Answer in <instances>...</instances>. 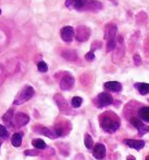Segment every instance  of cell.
<instances>
[{
	"mask_svg": "<svg viewBox=\"0 0 149 160\" xmlns=\"http://www.w3.org/2000/svg\"><path fill=\"white\" fill-rule=\"evenodd\" d=\"M55 99V102L57 104V107L59 108V110L65 114L70 113V108H69V104L67 103V101L65 100V98L62 96V94H55L54 97Z\"/></svg>",
	"mask_w": 149,
	"mask_h": 160,
	"instance_id": "obj_7",
	"label": "cell"
},
{
	"mask_svg": "<svg viewBox=\"0 0 149 160\" xmlns=\"http://www.w3.org/2000/svg\"><path fill=\"white\" fill-rule=\"evenodd\" d=\"M37 69L40 72H46L48 70V66L45 62H40L37 64Z\"/></svg>",
	"mask_w": 149,
	"mask_h": 160,
	"instance_id": "obj_27",
	"label": "cell"
},
{
	"mask_svg": "<svg viewBox=\"0 0 149 160\" xmlns=\"http://www.w3.org/2000/svg\"><path fill=\"white\" fill-rule=\"evenodd\" d=\"M101 46H102L101 42H99V41H96V42H94L93 44L91 45V52H93V53H94V51H96V49H98V48H101Z\"/></svg>",
	"mask_w": 149,
	"mask_h": 160,
	"instance_id": "obj_31",
	"label": "cell"
},
{
	"mask_svg": "<svg viewBox=\"0 0 149 160\" xmlns=\"http://www.w3.org/2000/svg\"><path fill=\"white\" fill-rule=\"evenodd\" d=\"M22 138H23V134L22 133H16L13 134V136L11 137V142L14 147H20L22 144Z\"/></svg>",
	"mask_w": 149,
	"mask_h": 160,
	"instance_id": "obj_20",
	"label": "cell"
},
{
	"mask_svg": "<svg viewBox=\"0 0 149 160\" xmlns=\"http://www.w3.org/2000/svg\"><path fill=\"white\" fill-rule=\"evenodd\" d=\"M104 88L109 91L118 92L122 90V85L117 81H107V82L104 83Z\"/></svg>",
	"mask_w": 149,
	"mask_h": 160,
	"instance_id": "obj_17",
	"label": "cell"
},
{
	"mask_svg": "<svg viewBox=\"0 0 149 160\" xmlns=\"http://www.w3.org/2000/svg\"><path fill=\"white\" fill-rule=\"evenodd\" d=\"M85 58L88 60V62H93V60L96 59V56H94V53H93V52H91V51H90L89 53H87V54H86Z\"/></svg>",
	"mask_w": 149,
	"mask_h": 160,
	"instance_id": "obj_29",
	"label": "cell"
},
{
	"mask_svg": "<svg viewBox=\"0 0 149 160\" xmlns=\"http://www.w3.org/2000/svg\"><path fill=\"white\" fill-rule=\"evenodd\" d=\"M24 155H27V156H37L38 151L36 150V149H33V150H31V149H27V150L24 151Z\"/></svg>",
	"mask_w": 149,
	"mask_h": 160,
	"instance_id": "obj_32",
	"label": "cell"
},
{
	"mask_svg": "<svg viewBox=\"0 0 149 160\" xmlns=\"http://www.w3.org/2000/svg\"><path fill=\"white\" fill-rule=\"evenodd\" d=\"M138 116L142 120L149 122V107H142V109L138 111Z\"/></svg>",
	"mask_w": 149,
	"mask_h": 160,
	"instance_id": "obj_21",
	"label": "cell"
},
{
	"mask_svg": "<svg viewBox=\"0 0 149 160\" xmlns=\"http://www.w3.org/2000/svg\"><path fill=\"white\" fill-rule=\"evenodd\" d=\"M125 145H127L128 147L136 150H142L145 147V142L144 140H137V139H125L124 140Z\"/></svg>",
	"mask_w": 149,
	"mask_h": 160,
	"instance_id": "obj_15",
	"label": "cell"
},
{
	"mask_svg": "<svg viewBox=\"0 0 149 160\" xmlns=\"http://www.w3.org/2000/svg\"><path fill=\"white\" fill-rule=\"evenodd\" d=\"M98 102L101 107H107V105L113 103V98L107 92H102L98 96Z\"/></svg>",
	"mask_w": 149,
	"mask_h": 160,
	"instance_id": "obj_14",
	"label": "cell"
},
{
	"mask_svg": "<svg viewBox=\"0 0 149 160\" xmlns=\"http://www.w3.org/2000/svg\"><path fill=\"white\" fill-rule=\"evenodd\" d=\"M65 7L70 10H77V11L98 12L102 10L103 6L102 3L96 0H66Z\"/></svg>",
	"mask_w": 149,
	"mask_h": 160,
	"instance_id": "obj_1",
	"label": "cell"
},
{
	"mask_svg": "<svg viewBox=\"0 0 149 160\" xmlns=\"http://www.w3.org/2000/svg\"><path fill=\"white\" fill-rule=\"evenodd\" d=\"M13 116H14V112L12 109L8 110L2 116V121L6 123L7 125H11L12 122H13Z\"/></svg>",
	"mask_w": 149,
	"mask_h": 160,
	"instance_id": "obj_19",
	"label": "cell"
},
{
	"mask_svg": "<svg viewBox=\"0 0 149 160\" xmlns=\"http://www.w3.org/2000/svg\"><path fill=\"white\" fill-rule=\"evenodd\" d=\"M100 124L103 131L109 132V133H114L120 128V120L116 118L115 114L107 112L100 118Z\"/></svg>",
	"mask_w": 149,
	"mask_h": 160,
	"instance_id": "obj_2",
	"label": "cell"
},
{
	"mask_svg": "<svg viewBox=\"0 0 149 160\" xmlns=\"http://www.w3.org/2000/svg\"><path fill=\"white\" fill-rule=\"evenodd\" d=\"M34 93H35L34 88L31 87V86H27V87H24L23 89L20 90L18 96H17L16 99H14L13 104L20 105V104H23L24 102H27V101L34 96Z\"/></svg>",
	"mask_w": 149,
	"mask_h": 160,
	"instance_id": "obj_3",
	"label": "cell"
},
{
	"mask_svg": "<svg viewBox=\"0 0 149 160\" xmlns=\"http://www.w3.org/2000/svg\"><path fill=\"white\" fill-rule=\"evenodd\" d=\"M131 123L133 124V126L135 127V128H137L138 134H139L140 136L145 135V134L149 132V126H146V125H144V123H142L140 120H138V118H132Z\"/></svg>",
	"mask_w": 149,
	"mask_h": 160,
	"instance_id": "obj_11",
	"label": "cell"
},
{
	"mask_svg": "<svg viewBox=\"0 0 149 160\" xmlns=\"http://www.w3.org/2000/svg\"><path fill=\"white\" fill-rule=\"evenodd\" d=\"M62 58H65L66 60H69V62H76L78 59V55L73 49H65L62 53Z\"/></svg>",
	"mask_w": 149,
	"mask_h": 160,
	"instance_id": "obj_16",
	"label": "cell"
},
{
	"mask_svg": "<svg viewBox=\"0 0 149 160\" xmlns=\"http://www.w3.org/2000/svg\"><path fill=\"white\" fill-rule=\"evenodd\" d=\"M0 137L1 138H8L9 137V132H8L7 128L1 124H0Z\"/></svg>",
	"mask_w": 149,
	"mask_h": 160,
	"instance_id": "obj_28",
	"label": "cell"
},
{
	"mask_svg": "<svg viewBox=\"0 0 149 160\" xmlns=\"http://www.w3.org/2000/svg\"><path fill=\"white\" fill-rule=\"evenodd\" d=\"M92 153H93V157L96 159L102 160L105 157V155H107V148H105V146L103 144H97L94 146Z\"/></svg>",
	"mask_w": 149,
	"mask_h": 160,
	"instance_id": "obj_12",
	"label": "cell"
},
{
	"mask_svg": "<svg viewBox=\"0 0 149 160\" xmlns=\"http://www.w3.org/2000/svg\"><path fill=\"white\" fill-rule=\"evenodd\" d=\"M75 160H86L85 157H83V155H81V153H79V155L76 156V158H75Z\"/></svg>",
	"mask_w": 149,
	"mask_h": 160,
	"instance_id": "obj_34",
	"label": "cell"
},
{
	"mask_svg": "<svg viewBox=\"0 0 149 160\" xmlns=\"http://www.w3.org/2000/svg\"><path fill=\"white\" fill-rule=\"evenodd\" d=\"M40 132L43 134V135H45L48 138H52V139H54V138L57 137V135L55 134V132L51 128H47V127H42V128L40 129Z\"/></svg>",
	"mask_w": 149,
	"mask_h": 160,
	"instance_id": "obj_22",
	"label": "cell"
},
{
	"mask_svg": "<svg viewBox=\"0 0 149 160\" xmlns=\"http://www.w3.org/2000/svg\"><path fill=\"white\" fill-rule=\"evenodd\" d=\"M126 160H136V158L134 156H127Z\"/></svg>",
	"mask_w": 149,
	"mask_h": 160,
	"instance_id": "obj_35",
	"label": "cell"
},
{
	"mask_svg": "<svg viewBox=\"0 0 149 160\" xmlns=\"http://www.w3.org/2000/svg\"><path fill=\"white\" fill-rule=\"evenodd\" d=\"M6 71H5V68H3L1 65H0V85L2 83V81L5 80V77H6Z\"/></svg>",
	"mask_w": 149,
	"mask_h": 160,
	"instance_id": "obj_30",
	"label": "cell"
},
{
	"mask_svg": "<svg viewBox=\"0 0 149 160\" xmlns=\"http://www.w3.org/2000/svg\"><path fill=\"white\" fill-rule=\"evenodd\" d=\"M60 38L64 42L70 43L75 38V30L72 27H64L60 30Z\"/></svg>",
	"mask_w": 149,
	"mask_h": 160,
	"instance_id": "obj_8",
	"label": "cell"
},
{
	"mask_svg": "<svg viewBox=\"0 0 149 160\" xmlns=\"http://www.w3.org/2000/svg\"><path fill=\"white\" fill-rule=\"evenodd\" d=\"M104 38L107 41H111L114 40V38L116 36V33H117V27H116L114 23H109L107 24L104 29Z\"/></svg>",
	"mask_w": 149,
	"mask_h": 160,
	"instance_id": "obj_10",
	"label": "cell"
},
{
	"mask_svg": "<svg viewBox=\"0 0 149 160\" xmlns=\"http://www.w3.org/2000/svg\"><path fill=\"white\" fill-rule=\"evenodd\" d=\"M59 86H60V89L62 90L69 91V90L72 89L73 86H75V78H73L71 75H69V73H66V75L60 79Z\"/></svg>",
	"mask_w": 149,
	"mask_h": 160,
	"instance_id": "obj_6",
	"label": "cell"
},
{
	"mask_svg": "<svg viewBox=\"0 0 149 160\" xmlns=\"http://www.w3.org/2000/svg\"><path fill=\"white\" fill-rule=\"evenodd\" d=\"M134 64H135L136 66H139V65H142V58H140V56L138 55V54L134 55Z\"/></svg>",
	"mask_w": 149,
	"mask_h": 160,
	"instance_id": "obj_33",
	"label": "cell"
},
{
	"mask_svg": "<svg viewBox=\"0 0 149 160\" xmlns=\"http://www.w3.org/2000/svg\"><path fill=\"white\" fill-rule=\"evenodd\" d=\"M8 43H9V31L0 27V52L7 46Z\"/></svg>",
	"mask_w": 149,
	"mask_h": 160,
	"instance_id": "obj_13",
	"label": "cell"
},
{
	"mask_svg": "<svg viewBox=\"0 0 149 160\" xmlns=\"http://www.w3.org/2000/svg\"><path fill=\"white\" fill-rule=\"evenodd\" d=\"M116 46V41L115 40H111V41H107V52L110 53V52H113L114 48Z\"/></svg>",
	"mask_w": 149,
	"mask_h": 160,
	"instance_id": "obj_26",
	"label": "cell"
},
{
	"mask_svg": "<svg viewBox=\"0 0 149 160\" xmlns=\"http://www.w3.org/2000/svg\"><path fill=\"white\" fill-rule=\"evenodd\" d=\"M135 88L138 90L142 96H146V94L149 93V83H145V82H136Z\"/></svg>",
	"mask_w": 149,
	"mask_h": 160,
	"instance_id": "obj_18",
	"label": "cell"
},
{
	"mask_svg": "<svg viewBox=\"0 0 149 160\" xmlns=\"http://www.w3.org/2000/svg\"><path fill=\"white\" fill-rule=\"evenodd\" d=\"M32 145H33L36 149H45L46 148V142H45L43 139H40V138H35V139L32 140Z\"/></svg>",
	"mask_w": 149,
	"mask_h": 160,
	"instance_id": "obj_23",
	"label": "cell"
},
{
	"mask_svg": "<svg viewBox=\"0 0 149 160\" xmlns=\"http://www.w3.org/2000/svg\"><path fill=\"white\" fill-rule=\"evenodd\" d=\"M0 13H1V9H0Z\"/></svg>",
	"mask_w": 149,
	"mask_h": 160,
	"instance_id": "obj_38",
	"label": "cell"
},
{
	"mask_svg": "<svg viewBox=\"0 0 149 160\" xmlns=\"http://www.w3.org/2000/svg\"><path fill=\"white\" fill-rule=\"evenodd\" d=\"M118 44H116L115 48H114L113 51V55H112V57H113V60L115 62H117L118 60H121L123 58V56H124V53H125V47H124V42H123V38H118Z\"/></svg>",
	"mask_w": 149,
	"mask_h": 160,
	"instance_id": "obj_5",
	"label": "cell"
},
{
	"mask_svg": "<svg viewBox=\"0 0 149 160\" xmlns=\"http://www.w3.org/2000/svg\"><path fill=\"white\" fill-rule=\"evenodd\" d=\"M30 121V118L25 113H22V112H19V113L14 114L13 116V124H16L18 127H22L24 125H27Z\"/></svg>",
	"mask_w": 149,
	"mask_h": 160,
	"instance_id": "obj_9",
	"label": "cell"
},
{
	"mask_svg": "<svg viewBox=\"0 0 149 160\" xmlns=\"http://www.w3.org/2000/svg\"><path fill=\"white\" fill-rule=\"evenodd\" d=\"M145 160H149V156H147V157L145 158Z\"/></svg>",
	"mask_w": 149,
	"mask_h": 160,
	"instance_id": "obj_36",
	"label": "cell"
},
{
	"mask_svg": "<svg viewBox=\"0 0 149 160\" xmlns=\"http://www.w3.org/2000/svg\"><path fill=\"white\" fill-rule=\"evenodd\" d=\"M90 35H91V30L86 25H79L76 29V32H75V38L80 43L89 40Z\"/></svg>",
	"mask_w": 149,
	"mask_h": 160,
	"instance_id": "obj_4",
	"label": "cell"
},
{
	"mask_svg": "<svg viewBox=\"0 0 149 160\" xmlns=\"http://www.w3.org/2000/svg\"><path fill=\"white\" fill-rule=\"evenodd\" d=\"M0 147H1V140H0Z\"/></svg>",
	"mask_w": 149,
	"mask_h": 160,
	"instance_id": "obj_37",
	"label": "cell"
},
{
	"mask_svg": "<svg viewBox=\"0 0 149 160\" xmlns=\"http://www.w3.org/2000/svg\"><path fill=\"white\" fill-rule=\"evenodd\" d=\"M81 104H82V99H81L80 97H73L72 100H71V105H72V108L78 109V108L81 107Z\"/></svg>",
	"mask_w": 149,
	"mask_h": 160,
	"instance_id": "obj_24",
	"label": "cell"
},
{
	"mask_svg": "<svg viewBox=\"0 0 149 160\" xmlns=\"http://www.w3.org/2000/svg\"><path fill=\"white\" fill-rule=\"evenodd\" d=\"M85 146L88 149H92V146H93V139H92V137L89 134H86L85 135Z\"/></svg>",
	"mask_w": 149,
	"mask_h": 160,
	"instance_id": "obj_25",
	"label": "cell"
}]
</instances>
